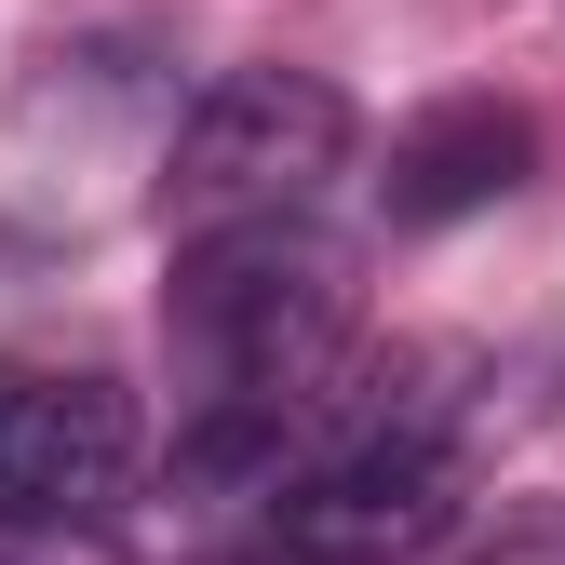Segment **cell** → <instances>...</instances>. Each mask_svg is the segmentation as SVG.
I'll return each instance as SVG.
<instances>
[{"mask_svg":"<svg viewBox=\"0 0 565 565\" xmlns=\"http://www.w3.org/2000/svg\"><path fill=\"white\" fill-rule=\"evenodd\" d=\"M525 162H539V121H525V108L445 95V108H417V121L391 135L377 202H391V230H458V216H484V202H512Z\"/></svg>","mask_w":565,"mask_h":565,"instance_id":"obj_5","label":"cell"},{"mask_svg":"<svg viewBox=\"0 0 565 565\" xmlns=\"http://www.w3.org/2000/svg\"><path fill=\"white\" fill-rule=\"evenodd\" d=\"M121 499H135V391L0 364V525L67 539V525H108Z\"/></svg>","mask_w":565,"mask_h":565,"instance_id":"obj_4","label":"cell"},{"mask_svg":"<svg viewBox=\"0 0 565 565\" xmlns=\"http://www.w3.org/2000/svg\"><path fill=\"white\" fill-rule=\"evenodd\" d=\"M337 323H350V282L310 243V216L175 243L162 337H175V364H189V417H216V404H323Z\"/></svg>","mask_w":565,"mask_h":565,"instance_id":"obj_1","label":"cell"},{"mask_svg":"<svg viewBox=\"0 0 565 565\" xmlns=\"http://www.w3.org/2000/svg\"><path fill=\"white\" fill-rule=\"evenodd\" d=\"M458 512V445L431 417H364L350 445H310V471L269 499V552L297 565H404Z\"/></svg>","mask_w":565,"mask_h":565,"instance_id":"obj_3","label":"cell"},{"mask_svg":"<svg viewBox=\"0 0 565 565\" xmlns=\"http://www.w3.org/2000/svg\"><path fill=\"white\" fill-rule=\"evenodd\" d=\"M350 95L323 67H230L202 82V108L175 121V162H162V230L175 243H216V230H282L350 175Z\"/></svg>","mask_w":565,"mask_h":565,"instance_id":"obj_2","label":"cell"},{"mask_svg":"<svg viewBox=\"0 0 565 565\" xmlns=\"http://www.w3.org/2000/svg\"><path fill=\"white\" fill-rule=\"evenodd\" d=\"M0 565H67L54 539H14V525H0Z\"/></svg>","mask_w":565,"mask_h":565,"instance_id":"obj_6","label":"cell"},{"mask_svg":"<svg viewBox=\"0 0 565 565\" xmlns=\"http://www.w3.org/2000/svg\"><path fill=\"white\" fill-rule=\"evenodd\" d=\"M256 565H297V552H256Z\"/></svg>","mask_w":565,"mask_h":565,"instance_id":"obj_7","label":"cell"}]
</instances>
